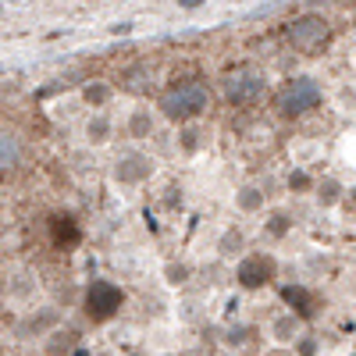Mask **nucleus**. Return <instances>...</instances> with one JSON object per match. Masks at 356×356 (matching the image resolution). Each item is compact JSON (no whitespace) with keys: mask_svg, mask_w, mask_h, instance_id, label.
<instances>
[{"mask_svg":"<svg viewBox=\"0 0 356 356\" xmlns=\"http://www.w3.org/2000/svg\"><path fill=\"white\" fill-rule=\"evenodd\" d=\"M207 100H211V93H207L203 82H182L161 97V111L171 122H189V118L207 111Z\"/></svg>","mask_w":356,"mask_h":356,"instance_id":"obj_1","label":"nucleus"},{"mask_svg":"<svg viewBox=\"0 0 356 356\" xmlns=\"http://www.w3.org/2000/svg\"><path fill=\"white\" fill-rule=\"evenodd\" d=\"M260 93H264V75L257 68L243 65V68H235V72L225 75V97L232 104H257Z\"/></svg>","mask_w":356,"mask_h":356,"instance_id":"obj_2","label":"nucleus"},{"mask_svg":"<svg viewBox=\"0 0 356 356\" xmlns=\"http://www.w3.org/2000/svg\"><path fill=\"white\" fill-rule=\"evenodd\" d=\"M122 303H125L122 289L111 285V282H104V278L86 289V314L93 317V321H107V317H114L118 310H122Z\"/></svg>","mask_w":356,"mask_h":356,"instance_id":"obj_3","label":"nucleus"},{"mask_svg":"<svg viewBox=\"0 0 356 356\" xmlns=\"http://www.w3.org/2000/svg\"><path fill=\"white\" fill-rule=\"evenodd\" d=\"M328 22L324 18H317V15H303L300 22H292V29H289V40H292V47L296 50H303V54H317L324 43H328Z\"/></svg>","mask_w":356,"mask_h":356,"instance_id":"obj_4","label":"nucleus"},{"mask_svg":"<svg viewBox=\"0 0 356 356\" xmlns=\"http://www.w3.org/2000/svg\"><path fill=\"white\" fill-rule=\"evenodd\" d=\"M317 100H321V86H317L314 79H292V82L282 89L278 107H282L285 114H303V111H310Z\"/></svg>","mask_w":356,"mask_h":356,"instance_id":"obj_5","label":"nucleus"},{"mask_svg":"<svg viewBox=\"0 0 356 356\" xmlns=\"http://www.w3.org/2000/svg\"><path fill=\"white\" fill-rule=\"evenodd\" d=\"M235 278H239L243 289H260L275 278V260L264 257V253H253L239 264V271H235Z\"/></svg>","mask_w":356,"mask_h":356,"instance_id":"obj_6","label":"nucleus"},{"mask_svg":"<svg viewBox=\"0 0 356 356\" xmlns=\"http://www.w3.org/2000/svg\"><path fill=\"white\" fill-rule=\"evenodd\" d=\"M282 300L292 307L296 317H314V296H310L303 285H289V289H282Z\"/></svg>","mask_w":356,"mask_h":356,"instance_id":"obj_7","label":"nucleus"},{"mask_svg":"<svg viewBox=\"0 0 356 356\" xmlns=\"http://www.w3.org/2000/svg\"><path fill=\"white\" fill-rule=\"evenodd\" d=\"M50 235H54V246H61V250H68V246H75L82 239V232H79V225L72 218H54L50 221Z\"/></svg>","mask_w":356,"mask_h":356,"instance_id":"obj_8","label":"nucleus"},{"mask_svg":"<svg viewBox=\"0 0 356 356\" xmlns=\"http://www.w3.org/2000/svg\"><path fill=\"white\" fill-rule=\"evenodd\" d=\"M150 175V161L146 157H125V161H118V178L122 182H143V178Z\"/></svg>","mask_w":356,"mask_h":356,"instance_id":"obj_9","label":"nucleus"},{"mask_svg":"<svg viewBox=\"0 0 356 356\" xmlns=\"http://www.w3.org/2000/svg\"><path fill=\"white\" fill-rule=\"evenodd\" d=\"M271 332H275V339H278V342H292L296 335H300V317H296V314L278 317V321L271 324Z\"/></svg>","mask_w":356,"mask_h":356,"instance_id":"obj_10","label":"nucleus"},{"mask_svg":"<svg viewBox=\"0 0 356 356\" xmlns=\"http://www.w3.org/2000/svg\"><path fill=\"white\" fill-rule=\"evenodd\" d=\"M15 161H18V143H15L11 136L0 132V168H4V164H15Z\"/></svg>","mask_w":356,"mask_h":356,"instance_id":"obj_11","label":"nucleus"},{"mask_svg":"<svg viewBox=\"0 0 356 356\" xmlns=\"http://www.w3.org/2000/svg\"><path fill=\"white\" fill-rule=\"evenodd\" d=\"M86 100H89V104H107V100H111V86H104V82L86 86Z\"/></svg>","mask_w":356,"mask_h":356,"instance_id":"obj_12","label":"nucleus"},{"mask_svg":"<svg viewBox=\"0 0 356 356\" xmlns=\"http://www.w3.org/2000/svg\"><path fill=\"white\" fill-rule=\"evenodd\" d=\"M129 129H132V136H150V114H146V111H139L136 118H132V122H129Z\"/></svg>","mask_w":356,"mask_h":356,"instance_id":"obj_13","label":"nucleus"},{"mask_svg":"<svg viewBox=\"0 0 356 356\" xmlns=\"http://www.w3.org/2000/svg\"><path fill=\"white\" fill-rule=\"evenodd\" d=\"M239 250H243V235L239 232H228L225 239H221V253L232 257V253H239Z\"/></svg>","mask_w":356,"mask_h":356,"instance_id":"obj_14","label":"nucleus"},{"mask_svg":"<svg viewBox=\"0 0 356 356\" xmlns=\"http://www.w3.org/2000/svg\"><path fill=\"white\" fill-rule=\"evenodd\" d=\"M260 203H264V196H260L257 189H243V193H239V207H243V211H257Z\"/></svg>","mask_w":356,"mask_h":356,"instance_id":"obj_15","label":"nucleus"},{"mask_svg":"<svg viewBox=\"0 0 356 356\" xmlns=\"http://www.w3.org/2000/svg\"><path fill=\"white\" fill-rule=\"evenodd\" d=\"M267 232H271V235H285V232H289V218H285V214H275L271 225H267Z\"/></svg>","mask_w":356,"mask_h":356,"instance_id":"obj_16","label":"nucleus"},{"mask_svg":"<svg viewBox=\"0 0 356 356\" xmlns=\"http://www.w3.org/2000/svg\"><path fill=\"white\" fill-rule=\"evenodd\" d=\"M317 196H321V203H335V200H339V186H335V182H324Z\"/></svg>","mask_w":356,"mask_h":356,"instance_id":"obj_17","label":"nucleus"},{"mask_svg":"<svg viewBox=\"0 0 356 356\" xmlns=\"http://www.w3.org/2000/svg\"><path fill=\"white\" fill-rule=\"evenodd\" d=\"M89 136H93L97 143H100V139H107V122H100V118H97V122L89 125Z\"/></svg>","mask_w":356,"mask_h":356,"instance_id":"obj_18","label":"nucleus"},{"mask_svg":"<svg viewBox=\"0 0 356 356\" xmlns=\"http://www.w3.org/2000/svg\"><path fill=\"white\" fill-rule=\"evenodd\" d=\"M246 335H250V328H232V332H228V342H232V346H243Z\"/></svg>","mask_w":356,"mask_h":356,"instance_id":"obj_19","label":"nucleus"},{"mask_svg":"<svg viewBox=\"0 0 356 356\" xmlns=\"http://www.w3.org/2000/svg\"><path fill=\"white\" fill-rule=\"evenodd\" d=\"M186 275H189L186 267H175V264L168 267V282H175V285H178V282H186Z\"/></svg>","mask_w":356,"mask_h":356,"instance_id":"obj_20","label":"nucleus"},{"mask_svg":"<svg viewBox=\"0 0 356 356\" xmlns=\"http://www.w3.org/2000/svg\"><path fill=\"white\" fill-rule=\"evenodd\" d=\"M289 186H296V189H307V186H310V178H307L303 171H296V175L289 178Z\"/></svg>","mask_w":356,"mask_h":356,"instance_id":"obj_21","label":"nucleus"},{"mask_svg":"<svg viewBox=\"0 0 356 356\" xmlns=\"http://www.w3.org/2000/svg\"><path fill=\"white\" fill-rule=\"evenodd\" d=\"M314 349H317V346H314V339H303V342H300V353H303V356H310Z\"/></svg>","mask_w":356,"mask_h":356,"instance_id":"obj_22","label":"nucleus"}]
</instances>
